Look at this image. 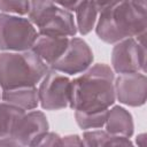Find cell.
Wrapping results in <instances>:
<instances>
[{
    "label": "cell",
    "mask_w": 147,
    "mask_h": 147,
    "mask_svg": "<svg viewBox=\"0 0 147 147\" xmlns=\"http://www.w3.org/2000/svg\"><path fill=\"white\" fill-rule=\"evenodd\" d=\"M62 137L55 132H51L49 130L41 134L33 146H61Z\"/></svg>",
    "instance_id": "cell-19"
},
{
    "label": "cell",
    "mask_w": 147,
    "mask_h": 147,
    "mask_svg": "<svg viewBox=\"0 0 147 147\" xmlns=\"http://www.w3.org/2000/svg\"><path fill=\"white\" fill-rule=\"evenodd\" d=\"M147 29V13L139 11L130 0L99 13L95 24V33L100 40L114 45L125 38L145 34Z\"/></svg>",
    "instance_id": "cell-2"
},
{
    "label": "cell",
    "mask_w": 147,
    "mask_h": 147,
    "mask_svg": "<svg viewBox=\"0 0 147 147\" xmlns=\"http://www.w3.org/2000/svg\"><path fill=\"white\" fill-rule=\"evenodd\" d=\"M115 96L119 103L129 107H141L146 103L147 77L145 72L122 74L114 80Z\"/></svg>",
    "instance_id": "cell-9"
},
{
    "label": "cell",
    "mask_w": 147,
    "mask_h": 147,
    "mask_svg": "<svg viewBox=\"0 0 147 147\" xmlns=\"http://www.w3.org/2000/svg\"><path fill=\"white\" fill-rule=\"evenodd\" d=\"M38 36L28 17L0 13V52H22L32 48Z\"/></svg>",
    "instance_id": "cell-5"
},
{
    "label": "cell",
    "mask_w": 147,
    "mask_h": 147,
    "mask_svg": "<svg viewBox=\"0 0 147 147\" xmlns=\"http://www.w3.org/2000/svg\"><path fill=\"white\" fill-rule=\"evenodd\" d=\"M38 85L39 106L41 109L55 111L69 107L71 99V79L67 75L48 69Z\"/></svg>",
    "instance_id": "cell-7"
},
{
    "label": "cell",
    "mask_w": 147,
    "mask_h": 147,
    "mask_svg": "<svg viewBox=\"0 0 147 147\" xmlns=\"http://www.w3.org/2000/svg\"><path fill=\"white\" fill-rule=\"evenodd\" d=\"M111 69L118 75L138 71L146 74V33L114 44Z\"/></svg>",
    "instance_id": "cell-6"
},
{
    "label": "cell",
    "mask_w": 147,
    "mask_h": 147,
    "mask_svg": "<svg viewBox=\"0 0 147 147\" xmlns=\"http://www.w3.org/2000/svg\"><path fill=\"white\" fill-rule=\"evenodd\" d=\"M69 40V37H54L38 33L31 51H33L49 68L65 52Z\"/></svg>",
    "instance_id": "cell-11"
},
{
    "label": "cell",
    "mask_w": 147,
    "mask_h": 147,
    "mask_svg": "<svg viewBox=\"0 0 147 147\" xmlns=\"http://www.w3.org/2000/svg\"><path fill=\"white\" fill-rule=\"evenodd\" d=\"M99 10L94 0H84L75 10V23L77 32L82 36L88 34L96 24Z\"/></svg>",
    "instance_id": "cell-14"
},
{
    "label": "cell",
    "mask_w": 147,
    "mask_h": 147,
    "mask_svg": "<svg viewBox=\"0 0 147 147\" xmlns=\"http://www.w3.org/2000/svg\"><path fill=\"white\" fill-rule=\"evenodd\" d=\"M61 146H79V147H83V146H85V144H84V140H83L82 136L68 134V136L62 137Z\"/></svg>",
    "instance_id": "cell-20"
},
{
    "label": "cell",
    "mask_w": 147,
    "mask_h": 147,
    "mask_svg": "<svg viewBox=\"0 0 147 147\" xmlns=\"http://www.w3.org/2000/svg\"><path fill=\"white\" fill-rule=\"evenodd\" d=\"M0 101H1V88H0Z\"/></svg>",
    "instance_id": "cell-25"
},
{
    "label": "cell",
    "mask_w": 147,
    "mask_h": 147,
    "mask_svg": "<svg viewBox=\"0 0 147 147\" xmlns=\"http://www.w3.org/2000/svg\"><path fill=\"white\" fill-rule=\"evenodd\" d=\"M137 144L139 146H145L146 145V134L145 133H140L137 136Z\"/></svg>",
    "instance_id": "cell-24"
},
{
    "label": "cell",
    "mask_w": 147,
    "mask_h": 147,
    "mask_svg": "<svg viewBox=\"0 0 147 147\" xmlns=\"http://www.w3.org/2000/svg\"><path fill=\"white\" fill-rule=\"evenodd\" d=\"M115 72L106 63L92 64L83 74L71 79L69 108L74 111L95 113L109 109L116 101Z\"/></svg>",
    "instance_id": "cell-1"
},
{
    "label": "cell",
    "mask_w": 147,
    "mask_h": 147,
    "mask_svg": "<svg viewBox=\"0 0 147 147\" xmlns=\"http://www.w3.org/2000/svg\"><path fill=\"white\" fill-rule=\"evenodd\" d=\"M121 1H122V0H94L95 6H96L99 13H100V11H103V10H106V9H108V8L114 7L115 5L119 3Z\"/></svg>",
    "instance_id": "cell-22"
},
{
    "label": "cell",
    "mask_w": 147,
    "mask_h": 147,
    "mask_svg": "<svg viewBox=\"0 0 147 147\" xmlns=\"http://www.w3.org/2000/svg\"><path fill=\"white\" fill-rule=\"evenodd\" d=\"M28 18L39 34L69 38L77 34L74 13L52 0H30Z\"/></svg>",
    "instance_id": "cell-4"
},
{
    "label": "cell",
    "mask_w": 147,
    "mask_h": 147,
    "mask_svg": "<svg viewBox=\"0 0 147 147\" xmlns=\"http://www.w3.org/2000/svg\"><path fill=\"white\" fill-rule=\"evenodd\" d=\"M48 69V65L31 49L0 52V88L3 91L37 86Z\"/></svg>",
    "instance_id": "cell-3"
},
{
    "label": "cell",
    "mask_w": 147,
    "mask_h": 147,
    "mask_svg": "<svg viewBox=\"0 0 147 147\" xmlns=\"http://www.w3.org/2000/svg\"><path fill=\"white\" fill-rule=\"evenodd\" d=\"M1 101L20 108L24 111L37 109L39 106L38 87L37 86H25L11 90L1 91Z\"/></svg>",
    "instance_id": "cell-13"
},
{
    "label": "cell",
    "mask_w": 147,
    "mask_h": 147,
    "mask_svg": "<svg viewBox=\"0 0 147 147\" xmlns=\"http://www.w3.org/2000/svg\"><path fill=\"white\" fill-rule=\"evenodd\" d=\"M94 55L90 45L79 37H71L69 45L62 56L54 62L49 69L56 70L67 76L83 74L93 64Z\"/></svg>",
    "instance_id": "cell-8"
},
{
    "label": "cell",
    "mask_w": 147,
    "mask_h": 147,
    "mask_svg": "<svg viewBox=\"0 0 147 147\" xmlns=\"http://www.w3.org/2000/svg\"><path fill=\"white\" fill-rule=\"evenodd\" d=\"M107 115H108V109L102 111H95V113L74 111L75 121L83 131L103 129L107 119Z\"/></svg>",
    "instance_id": "cell-17"
},
{
    "label": "cell",
    "mask_w": 147,
    "mask_h": 147,
    "mask_svg": "<svg viewBox=\"0 0 147 147\" xmlns=\"http://www.w3.org/2000/svg\"><path fill=\"white\" fill-rule=\"evenodd\" d=\"M82 138L85 146L88 147H101V146H132L133 142L130 138L118 137L109 133L102 129L86 130L83 131Z\"/></svg>",
    "instance_id": "cell-15"
},
{
    "label": "cell",
    "mask_w": 147,
    "mask_h": 147,
    "mask_svg": "<svg viewBox=\"0 0 147 147\" xmlns=\"http://www.w3.org/2000/svg\"><path fill=\"white\" fill-rule=\"evenodd\" d=\"M103 127L114 136L131 138L134 133L133 117L124 107L113 105L111 108L108 109V115Z\"/></svg>",
    "instance_id": "cell-12"
},
{
    "label": "cell",
    "mask_w": 147,
    "mask_h": 147,
    "mask_svg": "<svg viewBox=\"0 0 147 147\" xmlns=\"http://www.w3.org/2000/svg\"><path fill=\"white\" fill-rule=\"evenodd\" d=\"M30 0H0V13L25 16L29 13Z\"/></svg>",
    "instance_id": "cell-18"
},
{
    "label": "cell",
    "mask_w": 147,
    "mask_h": 147,
    "mask_svg": "<svg viewBox=\"0 0 147 147\" xmlns=\"http://www.w3.org/2000/svg\"><path fill=\"white\" fill-rule=\"evenodd\" d=\"M48 130L49 124L45 113L32 109L22 115L9 137L16 146H33L37 139Z\"/></svg>",
    "instance_id": "cell-10"
},
{
    "label": "cell",
    "mask_w": 147,
    "mask_h": 147,
    "mask_svg": "<svg viewBox=\"0 0 147 147\" xmlns=\"http://www.w3.org/2000/svg\"><path fill=\"white\" fill-rule=\"evenodd\" d=\"M25 111L0 101V139L9 137L18 119Z\"/></svg>",
    "instance_id": "cell-16"
},
{
    "label": "cell",
    "mask_w": 147,
    "mask_h": 147,
    "mask_svg": "<svg viewBox=\"0 0 147 147\" xmlns=\"http://www.w3.org/2000/svg\"><path fill=\"white\" fill-rule=\"evenodd\" d=\"M136 9L142 13H147V0H130Z\"/></svg>",
    "instance_id": "cell-23"
},
{
    "label": "cell",
    "mask_w": 147,
    "mask_h": 147,
    "mask_svg": "<svg viewBox=\"0 0 147 147\" xmlns=\"http://www.w3.org/2000/svg\"><path fill=\"white\" fill-rule=\"evenodd\" d=\"M54 3H56L57 6L64 8V9H68L70 11H75L77 9V7L84 1V0H52Z\"/></svg>",
    "instance_id": "cell-21"
}]
</instances>
